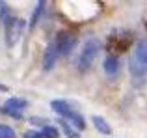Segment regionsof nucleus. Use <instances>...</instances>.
<instances>
[{
    "label": "nucleus",
    "instance_id": "obj_1",
    "mask_svg": "<svg viewBox=\"0 0 147 138\" xmlns=\"http://www.w3.org/2000/svg\"><path fill=\"white\" fill-rule=\"evenodd\" d=\"M50 108H52L54 112L58 114V116L65 118V120H71L75 127H78V129H84V127H86V121H84V118L80 116V114H76L75 110H73L65 101H61V99H54V101L50 103Z\"/></svg>",
    "mask_w": 147,
    "mask_h": 138
},
{
    "label": "nucleus",
    "instance_id": "obj_2",
    "mask_svg": "<svg viewBox=\"0 0 147 138\" xmlns=\"http://www.w3.org/2000/svg\"><path fill=\"white\" fill-rule=\"evenodd\" d=\"M99 49H100V43L97 39H88L86 43H84L82 51H80V58H78V69L80 71H88V69L91 67Z\"/></svg>",
    "mask_w": 147,
    "mask_h": 138
},
{
    "label": "nucleus",
    "instance_id": "obj_3",
    "mask_svg": "<svg viewBox=\"0 0 147 138\" xmlns=\"http://www.w3.org/2000/svg\"><path fill=\"white\" fill-rule=\"evenodd\" d=\"M4 24H6V43L7 47H15V43L19 41L22 34V28H24V22L21 19H15V17H9V19H4Z\"/></svg>",
    "mask_w": 147,
    "mask_h": 138
},
{
    "label": "nucleus",
    "instance_id": "obj_4",
    "mask_svg": "<svg viewBox=\"0 0 147 138\" xmlns=\"http://www.w3.org/2000/svg\"><path fill=\"white\" fill-rule=\"evenodd\" d=\"M26 106H28V101H26V99L11 97L4 103L2 112H6L7 116H11V118H22V110H24Z\"/></svg>",
    "mask_w": 147,
    "mask_h": 138
},
{
    "label": "nucleus",
    "instance_id": "obj_5",
    "mask_svg": "<svg viewBox=\"0 0 147 138\" xmlns=\"http://www.w3.org/2000/svg\"><path fill=\"white\" fill-rule=\"evenodd\" d=\"M75 43H76V37L73 36V34L63 32V34L58 36V41L54 45H56V49H58L60 54H69V52L73 51V47H75Z\"/></svg>",
    "mask_w": 147,
    "mask_h": 138
},
{
    "label": "nucleus",
    "instance_id": "obj_6",
    "mask_svg": "<svg viewBox=\"0 0 147 138\" xmlns=\"http://www.w3.org/2000/svg\"><path fill=\"white\" fill-rule=\"evenodd\" d=\"M129 69H130V75H132V78H134V84L140 86V84L144 82V76H145V69L147 67L132 54V58H130V62H129Z\"/></svg>",
    "mask_w": 147,
    "mask_h": 138
},
{
    "label": "nucleus",
    "instance_id": "obj_7",
    "mask_svg": "<svg viewBox=\"0 0 147 138\" xmlns=\"http://www.w3.org/2000/svg\"><path fill=\"white\" fill-rule=\"evenodd\" d=\"M58 58H60V52H58L56 45L50 43L45 49V54H43V71H50L54 67V64L58 62Z\"/></svg>",
    "mask_w": 147,
    "mask_h": 138
},
{
    "label": "nucleus",
    "instance_id": "obj_8",
    "mask_svg": "<svg viewBox=\"0 0 147 138\" xmlns=\"http://www.w3.org/2000/svg\"><path fill=\"white\" fill-rule=\"evenodd\" d=\"M102 67H104V71H106V75L114 76V75L119 73V60L115 58V56H108V58L104 60Z\"/></svg>",
    "mask_w": 147,
    "mask_h": 138
},
{
    "label": "nucleus",
    "instance_id": "obj_9",
    "mask_svg": "<svg viewBox=\"0 0 147 138\" xmlns=\"http://www.w3.org/2000/svg\"><path fill=\"white\" fill-rule=\"evenodd\" d=\"M91 121H93L95 129H97L100 135H110V133H112V127L108 125V121L104 120V118H100V116H93V118H91Z\"/></svg>",
    "mask_w": 147,
    "mask_h": 138
},
{
    "label": "nucleus",
    "instance_id": "obj_10",
    "mask_svg": "<svg viewBox=\"0 0 147 138\" xmlns=\"http://www.w3.org/2000/svg\"><path fill=\"white\" fill-rule=\"evenodd\" d=\"M134 56H136V58H138V60H140V62L147 67V39H144V41H140V43H138Z\"/></svg>",
    "mask_w": 147,
    "mask_h": 138
},
{
    "label": "nucleus",
    "instance_id": "obj_11",
    "mask_svg": "<svg viewBox=\"0 0 147 138\" xmlns=\"http://www.w3.org/2000/svg\"><path fill=\"white\" fill-rule=\"evenodd\" d=\"M43 7H45V2H37L36 11H34V15H32V21H30V28H34V26L37 24V21H39L41 13H43Z\"/></svg>",
    "mask_w": 147,
    "mask_h": 138
},
{
    "label": "nucleus",
    "instance_id": "obj_12",
    "mask_svg": "<svg viewBox=\"0 0 147 138\" xmlns=\"http://www.w3.org/2000/svg\"><path fill=\"white\" fill-rule=\"evenodd\" d=\"M41 135L43 138H58V129H54L52 125H47V127H43Z\"/></svg>",
    "mask_w": 147,
    "mask_h": 138
},
{
    "label": "nucleus",
    "instance_id": "obj_13",
    "mask_svg": "<svg viewBox=\"0 0 147 138\" xmlns=\"http://www.w3.org/2000/svg\"><path fill=\"white\" fill-rule=\"evenodd\" d=\"M0 138H15V131L7 125H0Z\"/></svg>",
    "mask_w": 147,
    "mask_h": 138
},
{
    "label": "nucleus",
    "instance_id": "obj_14",
    "mask_svg": "<svg viewBox=\"0 0 147 138\" xmlns=\"http://www.w3.org/2000/svg\"><path fill=\"white\" fill-rule=\"evenodd\" d=\"M61 129H63V133L67 135L69 138H78V133L73 131L71 127H69V123H65V121H61Z\"/></svg>",
    "mask_w": 147,
    "mask_h": 138
},
{
    "label": "nucleus",
    "instance_id": "obj_15",
    "mask_svg": "<svg viewBox=\"0 0 147 138\" xmlns=\"http://www.w3.org/2000/svg\"><path fill=\"white\" fill-rule=\"evenodd\" d=\"M22 138H43V135L37 133V131H28V133H24V136H22Z\"/></svg>",
    "mask_w": 147,
    "mask_h": 138
},
{
    "label": "nucleus",
    "instance_id": "obj_16",
    "mask_svg": "<svg viewBox=\"0 0 147 138\" xmlns=\"http://www.w3.org/2000/svg\"><path fill=\"white\" fill-rule=\"evenodd\" d=\"M0 90H4V91H6V90H7V86H4V84H0Z\"/></svg>",
    "mask_w": 147,
    "mask_h": 138
}]
</instances>
